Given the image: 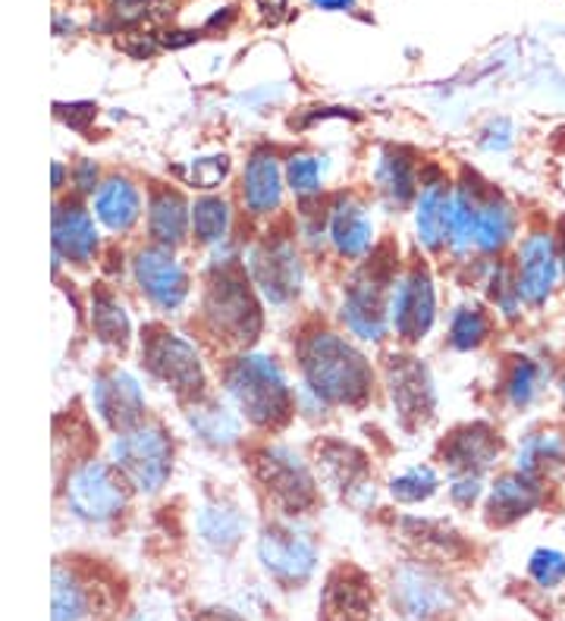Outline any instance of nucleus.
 I'll return each instance as SVG.
<instances>
[{"mask_svg":"<svg viewBox=\"0 0 565 621\" xmlns=\"http://www.w3.org/2000/svg\"><path fill=\"white\" fill-rule=\"evenodd\" d=\"M301 396L318 408H365L374 393V367L343 333L311 327L296 339Z\"/></svg>","mask_w":565,"mask_h":621,"instance_id":"nucleus-1","label":"nucleus"},{"mask_svg":"<svg viewBox=\"0 0 565 621\" xmlns=\"http://www.w3.org/2000/svg\"><path fill=\"white\" fill-rule=\"evenodd\" d=\"M220 377H224V393L232 402V408L255 431H282L299 412L296 390L289 386L282 364L270 355L242 352L224 364Z\"/></svg>","mask_w":565,"mask_h":621,"instance_id":"nucleus-2","label":"nucleus"},{"mask_svg":"<svg viewBox=\"0 0 565 621\" xmlns=\"http://www.w3.org/2000/svg\"><path fill=\"white\" fill-rule=\"evenodd\" d=\"M201 324L214 343H220L224 348H248L261 336L265 314H261L258 289L248 279L246 267L236 264V258L220 260L214 267L201 298Z\"/></svg>","mask_w":565,"mask_h":621,"instance_id":"nucleus-3","label":"nucleus"},{"mask_svg":"<svg viewBox=\"0 0 565 621\" xmlns=\"http://www.w3.org/2000/svg\"><path fill=\"white\" fill-rule=\"evenodd\" d=\"M251 477L270 505L286 518H299L318 505V477L296 448L267 443L248 459Z\"/></svg>","mask_w":565,"mask_h":621,"instance_id":"nucleus-4","label":"nucleus"},{"mask_svg":"<svg viewBox=\"0 0 565 621\" xmlns=\"http://www.w3.org/2000/svg\"><path fill=\"white\" fill-rule=\"evenodd\" d=\"M396 260L380 258L371 252V260H361V267L349 276V286L343 293L339 321L365 343H384L389 333V289L396 279Z\"/></svg>","mask_w":565,"mask_h":621,"instance_id":"nucleus-5","label":"nucleus"},{"mask_svg":"<svg viewBox=\"0 0 565 621\" xmlns=\"http://www.w3.org/2000/svg\"><path fill=\"white\" fill-rule=\"evenodd\" d=\"M141 364L155 379H160L174 396L186 398L189 405L208 396L205 364L195 345L167 327H148L141 333Z\"/></svg>","mask_w":565,"mask_h":621,"instance_id":"nucleus-6","label":"nucleus"},{"mask_svg":"<svg viewBox=\"0 0 565 621\" xmlns=\"http://www.w3.org/2000/svg\"><path fill=\"white\" fill-rule=\"evenodd\" d=\"M113 467L129 486L141 493H158L174 474V440L160 421H141L113 440Z\"/></svg>","mask_w":565,"mask_h":621,"instance_id":"nucleus-7","label":"nucleus"},{"mask_svg":"<svg viewBox=\"0 0 565 621\" xmlns=\"http://www.w3.org/2000/svg\"><path fill=\"white\" fill-rule=\"evenodd\" d=\"M246 270L258 295L270 305H289L299 295L301 279H305L296 239H289V233H280V229H270L265 239L248 252Z\"/></svg>","mask_w":565,"mask_h":621,"instance_id":"nucleus-8","label":"nucleus"},{"mask_svg":"<svg viewBox=\"0 0 565 621\" xmlns=\"http://www.w3.org/2000/svg\"><path fill=\"white\" fill-rule=\"evenodd\" d=\"M437 321V289L427 264L415 260L396 270L389 289V329L406 345L422 343Z\"/></svg>","mask_w":565,"mask_h":621,"instance_id":"nucleus-9","label":"nucleus"},{"mask_svg":"<svg viewBox=\"0 0 565 621\" xmlns=\"http://www.w3.org/2000/svg\"><path fill=\"white\" fill-rule=\"evenodd\" d=\"M126 500H129V481L117 467L98 462V459L82 462L67 481L70 509L79 518L95 521V524L120 515L126 509Z\"/></svg>","mask_w":565,"mask_h":621,"instance_id":"nucleus-10","label":"nucleus"},{"mask_svg":"<svg viewBox=\"0 0 565 621\" xmlns=\"http://www.w3.org/2000/svg\"><path fill=\"white\" fill-rule=\"evenodd\" d=\"M513 276L522 305H528V308L547 305V298L556 289L559 276H563L559 239L549 229H531L528 236L522 239V245H518Z\"/></svg>","mask_w":565,"mask_h":621,"instance_id":"nucleus-11","label":"nucleus"},{"mask_svg":"<svg viewBox=\"0 0 565 621\" xmlns=\"http://www.w3.org/2000/svg\"><path fill=\"white\" fill-rule=\"evenodd\" d=\"M132 274L145 298L158 310H177L189 298L192 279H189L186 264L174 255V248L151 241L132 260Z\"/></svg>","mask_w":565,"mask_h":621,"instance_id":"nucleus-12","label":"nucleus"},{"mask_svg":"<svg viewBox=\"0 0 565 621\" xmlns=\"http://www.w3.org/2000/svg\"><path fill=\"white\" fill-rule=\"evenodd\" d=\"M384 377H387L389 398H393V408L399 414L403 427H422L434 417V408H437L434 379L418 358L389 355Z\"/></svg>","mask_w":565,"mask_h":621,"instance_id":"nucleus-13","label":"nucleus"},{"mask_svg":"<svg viewBox=\"0 0 565 621\" xmlns=\"http://www.w3.org/2000/svg\"><path fill=\"white\" fill-rule=\"evenodd\" d=\"M393 603L403 612V619L437 621L456 605V597L437 571L418 562V565H406V569L396 571Z\"/></svg>","mask_w":565,"mask_h":621,"instance_id":"nucleus-14","label":"nucleus"},{"mask_svg":"<svg viewBox=\"0 0 565 621\" xmlns=\"http://www.w3.org/2000/svg\"><path fill=\"white\" fill-rule=\"evenodd\" d=\"M258 555L265 569L282 584H299L318 565V550L311 536L289 524H270L258 540Z\"/></svg>","mask_w":565,"mask_h":621,"instance_id":"nucleus-15","label":"nucleus"},{"mask_svg":"<svg viewBox=\"0 0 565 621\" xmlns=\"http://www.w3.org/2000/svg\"><path fill=\"white\" fill-rule=\"evenodd\" d=\"M282 189H286V172H282L280 155L267 145L255 148L239 179L242 210L251 220H270L282 207Z\"/></svg>","mask_w":565,"mask_h":621,"instance_id":"nucleus-16","label":"nucleus"},{"mask_svg":"<svg viewBox=\"0 0 565 621\" xmlns=\"http://www.w3.org/2000/svg\"><path fill=\"white\" fill-rule=\"evenodd\" d=\"M327 241L346 260H365L374 252V220L358 195L339 191L327 201Z\"/></svg>","mask_w":565,"mask_h":621,"instance_id":"nucleus-17","label":"nucleus"},{"mask_svg":"<svg viewBox=\"0 0 565 621\" xmlns=\"http://www.w3.org/2000/svg\"><path fill=\"white\" fill-rule=\"evenodd\" d=\"M453 179L437 167L422 170L418 195H415V239L427 255L446 252V220L453 201Z\"/></svg>","mask_w":565,"mask_h":621,"instance_id":"nucleus-18","label":"nucleus"},{"mask_svg":"<svg viewBox=\"0 0 565 621\" xmlns=\"http://www.w3.org/2000/svg\"><path fill=\"white\" fill-rule=\"evenodd\" d=\"M320 621H380L371 581L353 565H343L327 578Z\"/></svg>","mask_w":565,"mask_h":621,"instance_id":"nucleus-19","label":"nucleus"},{"mask_svg":"<svg viewBox=\"0 0 565 621\" xmlns=\"http://www.w3.org/2000/svg\"><path fill=\"white\" fill-rule=\"evenodd\" d=\"M91 402L110 431L123 433L145 421V393H141L139 379L129 377L126 371H107L95 379Z\"/></svg>","mask_w":565,"mask_h":621,"instance_id":"nucleus-20","label":"nucleus"},{"mask_svg":"<svg viewBox=\"0 0 565 621\" xmlns=\"http://www.w3.org/2000/svg\"><path fill=\"white\" fill-rule=\"evenodd\" d=\"M499 433L490 427V424H465L459 431H453L446 440L440 443V462L449 467L453 477L459 474H484L487 467L494 465L499 459Z\"/></svg>","mask_w":565,"mask_h":621,"instance_id":"nucleus-21","label":"nucleus"},{"mask_svg":"<svg viewBox=\"0 0 565 621\" xmlns=\"http://www.w3.org/2000/svg\"><path fill=\"white\" fill-rule=\"evenodd\" d=\"M315 471H318V483L324 481L327 486L339 490L343 496L355 500V493H371V483H368V474H371V465H368V455L358 452L349 443L343 440H324L318 443V452H315Z\"/></svg>","mask_w":565,"mask_h":621,"instance_id":"nucleus-22","label":"nucleus"},{"mask_svg":"<svg viewBox=\"0 0 565 621\" xmlns=\"http://www.w3.org/2000/svg\"><path fill=\"white\" fill-rule=\"evenodd\" d=\"M547 483L531 477L525 471H506L490 483V500H487V521L490 524H513L525 518L544 502Z\"/></svg>","mask_w":565,"mask_h":621,"instance_id":"nucleus-23","label":"nucleus"},{"mask_svg":"<svg viewBox=\"0 0 565 621\" xmlns=\"http://www.w3.org/2000/svg\"><path fill=\"white\" fill-rule=\"evenodd\" d=\"M192 233V205L186 201V195L170 186H160L151 191L148 201V236L155 245L163 248H179L186 245Z\"/></svg>","mask_w":565,"mask_h":621,"instance_id":"nucleus-24","label":"nucleus"},{"mask_svg":"<svg viewBox=\"0 0 565 621\" xmlns=\"http://www.w3.org/2000/svg\"><path fill=\"white\" fill-rule=\"evenodd\" d=\"M518 229V214L515 207L490 186H484L480 201H477L475 220V252L477 255H499Z\"/></svg>","mask_w":565,"mask_h":621,"instance_id":"nucleus-25","label":"nucleus"},{"mask_svg":"<svg viewBox=\"0 0 565 621\" xmlns=\"http://www.w3.org/2000/svg\"><path fill=\"white\" fill-rule=\"evenodd\" d=\"M422 183L418 160L406 148H384L374 170V189L389 207H406L415 201Z\"/></svg>","mask_w":565,"mask_h":621,"instance_id":"nucleus-26","label":"nucleus"},{"mask_svg":"<svg viewBox=\"0 0 565 621\" xmlns=\"http://www.w3.org/2000/svg\"><path fill=\"white\" fill-rule=\"evenodd\" d=\"M53 248L57 258H67L72 264H89L98 252V233H95V220L86 207L76 201L57 207L53 214Z\"/></svg>","mask_w":565,"mask_h":621,"instance_id":"nucleus-27","label":"nucleus"},{"mask_svg":"<svg viewBox=\"0 0 565 621\" xmlns=\"http://www.w3.org/2000/svg\"><path fill=\"white\" fill-rule=\"evenodd\" d=\"M95 217L110 233H129L141 217V191L126 176H110L95 191Z\"/></svg>","mask_w":565,"mask_h":621,"instance_id":"nucleus-28","label":"nucleus"},{"mask_svg":"<svg viewBox=\"0 0 565 621\" xmlns=\"http://www.w3.org/2000/svg\"><path fill=\"white\" fill-rule=\"evenodd\" d=\"M515 467L537 481H559L565 477V433L537 431L525 436V443L515 455Z\"/></svg>","mask_w":565,"mask_h":621,"instance_id":"nucleus-29","label":"nucleus"},{"mask_svg":"<svg viewBox=\"0 0 565 621\" xmlns=\"http://www.w3.org/2000/svg\"><path fill=\"white\" fill-rule=\"evenodd\" d=\"M484 186L475 176H465L453 186V201H449V220H446V248L453 255H468L475 252V220L477 201H480Z\"/></svg>","mask_w":565,"mask_h":621,"instance_id":"nucleus-30","label":"nucleus"},{"mask_svg":"<svg viewBox=\"0 0 565 621\" xmlns=\"http://www.w3.org/2000/svg\"><path fill=\"white\" fill-rule=\"evenodd\" d=\"M189 424H192L195 436H198L205 446L214 448L236 446V443H239V433H242L239 417H236L227 405H220V402L211 396L198 398V402L189 405Z\"/></svg>","mask_w":565,"mask_h":621,"instance_id":"nucleus-31","label":"nucleus"},{"mask_svg":"<svg viewBox=\"0 0 565 621\" xmlns=\"http://www.w3.org/2000/svg\"><path fill=\"white\" fill-rule=\"evenodd\" d=\"M232 226V210L227 198L220 195H201L192 205V239L201 248H214L227 241Z\"/></svg>","mask_w":565,"mask_h":621,"instance_id":"nucleus-32","label":"nucleus"},{"mask_svg":"<svg viewBox=\"0 0 565 621\" xmlns=\"http://www.w3.org/2000/svg\"><path fill=\"white\" fill-rule=\"evenodd\" d=\"M490 329H494V317L487 314L484 305L477 302H465L459 308L449 314V333L446 339L456 352H475L480 345L490 339Z\"/></svg>","mask_w":565,"mask_h":621,"instance_id":"nucleus-33","label":"nucleus"},{"mask_svg":"<svg viewBox=\"0 0 565 621\" xmlns=\"http://www.w3.org/2000/svg\"><path fill=\"white\" fill-rule=\"evenodd\" d=\"M198 531L214 550H232L242 536V515L232 502H211L198 515Z\"/></svg>","mask_w":565,"mask_h":621,"instance_id":"nucleus-34","label":"nucleus"},{"mask_svg":"<svg viewBox=\"0 0 565 621\" xmlns=\"http://www.w3.org/2000/svg\"><path fill=\"white\" fill-rule=\"evenodd\" d=\"M282 172H286V186L299 198V205H311L320 201V189H324V160L308 151H293L282 160Z\"/></svg>","mask_w":565,"mask_h":621,"instance_id":"nucleus-35","label":"nucleus"},{"mask_svg":"<svg viewBox=\"0 0 565 621\" xmlns=\"http://www.w3.org/2000/svg\"><path fill=\"white\" fill-rule=\"evenodd\" d=\"M544 379H547V371L534 358H513L503 377V396L513 408H528L531 402L541 396Z\"/></svg>","mask_w":565,"mask_h":621,"instance_id":"nucleus-36","label":"nucleus"},{"mask_svg":"<svg viewBox=\"0 0 565 621\" xmlns=\"http://www.w3.org/2000/svg\"><path fill=\"white\" fill-rule=\"evenodd\" d=\"M91 327H95L101 343L120 345V348L129 343V317H126V310L120 308V302L113 295H95V302H91Z\"/></svg>","mask_w":565,"mask_h":621,"instance_id":"nucleus-37","label":"nucleus"},{"mask_svg":"<svg viewBox=\"0 0 565 621\" xmlns=\"http://www.w3.org/2000/svg\"><path fill=\"white\" fill-rule=\"evenodd\" d=\"M440 490V474L430 465L406 467L403 474H396L389 481V496L403 505H415V502H427Z\"/></svg>","mask_w":565,"mask_h":621,"instance_id":"nucleus-38","label":"nucleus"},{"mask_svg":"<svg viewBox=\"0 0 565 621\" xmlns=\"http://www.w3.org/2000/svg\"><path fill=\"white\" fill-rule=\"evenodd\" d=\"M86 615V590L67 578V571L53 574V621H79Z\"/></svg>","mask_w":565,"mask_h":621,"instance_id":"nucleus-39","label":"nucleus"},{"mask_svg":"<svg viewBox=\"0 0 565 621\" xmlns=\"http://www.w3.org/2000/svg\"><path fill=\"white\" fill-rule=\"evenodd\" d=\"M528 571L531 578H534L541 586H547V590L559 586L565 581V552L537 550L534 555H531Z\"/></svg>","mask_w":565,"mask_h":621,"instance_id":"nucleus-40","label":"nucleus"},{"mask_svg":"<svg viewBox=\"0 0 565 621\" xmlns=\"http://www.w3.org/2000/svg\"><path fill=\"white\" fill-rule=\"evenodd\" d=\"M230 176V157L211 155L192 160V186L201 191L220 189V183Z\"/></svg>","mask_w":565,"mask_h":621,"instance_id":"nucleus-41","label":"nucleus"},{"mask_svg":"<svg viewBox=\"0 0 565 621\" xmlns=\"http://www.w3.org/2000/svg\"><path fill=\"white\" fill-rule=\"evenodd\" d=\"M480 496V477L477 474H459L449 481V500L459 509H472Z\"/></svg>","mask_w":565,"mask_h":621,"instance_id":"nucleus-42","label":"nucleus"},{"mask_svg":"<svg viewBox=\"0 0 565 621\" xmlns=\"http://www.w3.org/2000/svg\"><path fill=\"white\" fill-rule=\"evenodd\" d=\"M76 186H79V191L98 189V170H95V164L82 160V164L76 167Z\"/></svg>","mask_w":565,"mask_h":621,"instance_id":"nucleus-43","label":"nucleus"},{"mask_svg":"<svg viewBox=\"0 0 565 621\" xmlns=\"http://www.w3.org/2000/svg\"><path fill=\"white\" fill-rule=\"evenodd\" d=\"M258 7H261L267 22H277V19H282V13H286V0H258Z\"/></svg>","mask_w":565,"mask_h":621,"instance_id":"nucleus-44","label":"nucleus"},{"mask_svg":"<svg viewBox=\"0 0 565 621\" xmlns=\"http://www.w3.org/2000/svg\"><path fill=\"white\" fill-rule=\"evenodd\" d=\"M195 621H246V619H239V615L230 612V609H205V612L195 615Z\"/></svg>","mask_w":565,"mask_h":621,"instance_id":"nucleus-45","label":"nucleus"},{"mask_svg":"<svg viewBox=\"0 0 565 621\" xmlns=\"http://www.w3.org/2000/svg\"><path fill=\"white\" fill-rule=\"evenodd\" d=\"M320 10H353L355 0H311Z\"/></svg>","mask_w":565,"mask_h":621,"instance_id":"nucleus-46","label":"nucleus"},{"mask_svg":"<svg viewBox=\"0 0 565 621\" xmlns=\"http://www.w3.org/2000/svg\"><path fill=\"white\" fill-rule=\"evenodd\" d=\"M559 264H563V276H565V236H559Z\"/></svg>","mask_w":565,"mask_h":621,"instance_id":"nucleus-47","label":"nucleus"},{"mask_svg":"<svg viewBox=\"0 0 565 621\" xmlns=\"http://www.w3.org/2000/svg\"><path fill=\"white\" fill-rule=\"evenodd\" d=\"M559 393H563V408H565V371L563 377H559Z\"/></svg>","mask_w":565,"mask_h":621,"instance_id":"nucleus-48","label":"nucleus"}]
</instances>
